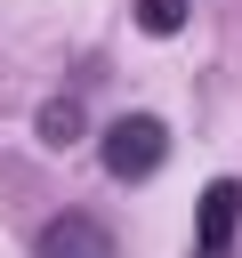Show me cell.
I'll return each instance as SVG.
<instances>
[{"mask_svg":"<svg viewBox=\"0 0 242 258\" xmlns=\"http://www.w3.org/2000/svg\"><path fill=\"white\" fill-rule=\"evenodd\" d=\"M161 153H169V129H161L153 113H121V121L105 129V169H113V177H129V185H137V177H153V169H161Z\"/></svg>","mask_w":242,"mask_h":258,"instance_id":"cell-1","label":"cell"},{"mask_svg":"<svg viewBox=\"0 0 242 258\" xmlns=\"http://www.w3.org/2000/svg\"><path fill=\"white\" fill-rule=\"evenodd\" d=\"M186 24V0H137V32H153V40H169Z\"/></svg>","mask_w":242,"mask_h":258,"instance_id":"cell-5","label":"cell"},{"mask_svg":"<svg viewBox=\"0 0 242 258\" xmlns=\"http://www.w3.org/2000/svg\"><path fill=\"white\" fill-rule=\"evenodd\" d=\"M234 226H242V185H234V177H210V185H202V210H194V242H202V258H226Z\"/></svg>","mask_w":242,"mask_h":258,"instance_id":"cell-2","label":"cell"},{"mask_svg":"<svg viewBox=\"0 0 242 258\" xmlns=\"http://www.w3.org/2000/svg\"><path fill=\"white\" fill-rule=\"evenodd\" d=\"M40 258H113V234H105L89 210H65V218H48Z\"/></svg>","mask_w":242,"mask_h":258,"instance_id":"cell-3","label":"cell"},{"mask_svg":"<svg viewBox=\"0 0 242 258\" xmlns=\"http://www.w3.org/2000/svg\"><path fill=\"white\" fill-rule=\"evenodd\" d=\"M73 137H81V105H73V97L40 105V145H73Z\"/></svg>","mask_w":242,"mask_h":258,"instance_id":"cell-4","label":"cell"}]
</instances>
